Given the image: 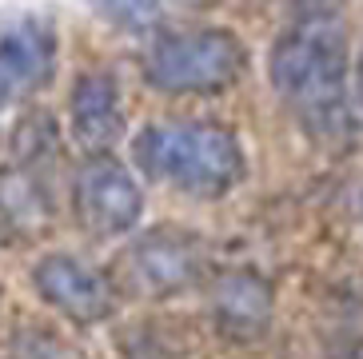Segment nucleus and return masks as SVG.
Masks as SVG:
<instances>
[{
  "label": "nucleus",
  "instance_id": "7ed1b4c3",
  "mask_svg": "<svg viewBox=\"0 0 363 359\" xmlns=\"http://www.w3.org/2000/svg\"><path fill=\"white\" fill-rule=\"evenodd\" d=\"M247 48L232 28H172L148 44L144 80L168 96H216L240 84Z\"/></svg>",
  "mask_w": 363,
  "mask_h": 359
},
{
  "label": "nucleus",
  "instance_id": "ddd939ff",
  "mask_svg": "<svg viewBox=\"0 0 363 359\" xmlns=\"http://www.w3.org/2000/svg\"><path fill=\"white\" fill-rule=\"evenodd\" d=\"M359 208H363V200H359Z\"/></svg>",
  "mask_w": 363,
  "mask_h": 359
},
{
  "label": "nucleus",
  "instance_id": "39448f33",
  "mask_svg": "<svg viewBox=\"0 0 363 359\" xmlns=\"http://www.w3.org/2000/svg\"><path fill=\"white\" fill-rule=\"evenodd\" d=\"M60 36L40 12H16L0 21V108L28 100L56 72Z\"/></svg>",
  "mask_w": 363,
  "mask_h": 359
},
{
  "label": "nucleus",
  "instance_id": "20e7f679",
  "mask_svg": "<svg viewBox=\"0 0 363 359\" xmlns=\"http://www.w3.org/2000/svg\"><path fill=\"white\" fill-rule=\"evenodd\" d=\"M76 220L96 240H120L144 216V192L120 160L112 156H88L84 168L76 172L72 184Z\"/></svg>",
  "mask_w": 363,
  "mask_h": 359
},
{
  "label": "nucleus",
  "instance_id": "9d476101",
  "mask_svg": "<svg viewBox=\"0 0 363 359\" xmlns=\"http://www.w3.org/2000/svg\"><path fill=\"white\" fill-rule=\"evenodd\" d=\"M100 21L120 32H148L160 16V0H88Z\"/></svg>",
  "mask_w": 363,
  "mask_h": 359
},
{
  "label": "nucleus",
  "instance_id": "9b49d317",
  "mask_svg": "<svg viewBox=\"0 0 363 359\" xmlns=\"http://www.w3.org/2000/svg\"><path fill=\"white\" fill-rule=\"evenodd\" d=\"M340 359H363V339H355V343H347V348L340 351Z\"/></svg>",
  "mask_w": 363,
  "mask_h": 359
},
{
  "label": "nucleus",
  "instance_id": "1a4fd4ad",
  "mask_svg": "<svg viewBox=\"0 0 363 359\" xmlns=\"http://www.w3.org/2000/svg\"><path fill=\"white\" fill-rule=\"evenodd\" d=\"M212 324L228 339H259L272 324V284L256 272H228L216 280Z\"/></svg>",
  "mask_w": 363,
  "mask_h": 359
},
{
  "label": "nucleus",
  "instance_id": "f257e3e1",
  "mask_svg": "<svg viewBox=\"0 0 363 359\" xmlns=\"http://www.w3.org/2000/svg\"><path fill=\"white\" fill-rule=\"evenodd\" d=\"M267 76L308 136L335 144L352 132L347 28L331 12H311L279 32L267 53Z\"/></svg>",
  "mask_w": 363,
  "mask_h": 359
},
{
  "label": "nucleus",
  "instance_id": "6e6552de",
  "mask_svg": "<svg viewBox=\"0 0 363 359\" xmlns=\"http://www.w3.org/2000/svg\"><path fill=\"white\" fill-rule=\"evenodd\" d=\"M68 128L84 152L108 156V148L124 136V96L116 76L104 68H88L76 76L68 92Z\"/></svg>",
  "mask_w": 363,
  "mask_h": 359
},
{
  "label": "nucleus",
  "instance_id": "0eeeda50",
  "mask_svg": "<svg viewBox=\"0 0 363 359\" xmlns=\"http://www.w3.org/2000/svg\"><path fill=\"white\" fill-rule=\"evenodd\" d=\"M132 275L140 280L144 292L152 296H172V292H184L192 287L196 280L208 267V248L196 232H184V228H156V232L140 236L132 243Z\"/></svg>",
  "mask_w": 363,
  "mask_h": 359
},
{
  "label": "nucleus",
  "instance_id": "423d86ee",
  "mask_svg": "<svg viewBox=\"0 0 363 359\" xmlns=\"http://www.w3.org/2000/svg\"><path fill=\"white\" fill-rule=\"evenodd\" d=\"M33 287L48 307H56L60 316H68L72 324H84V328L104 324L116 307V292L108 284V275L72 252L44 255L33 267Z\"/></svg>",
  "mask_w": 363,
  "mask_h": 359
},
{
  "label": "nucleus",
  "instance_id": "f03ea898",
  "mask_svg": "<svg viewBox=\"0 0 363 359\" xmlns=\"http://www.w3.org/2000/svg\"><path fill=\"white\" fill-rule=\"evenodd\" d=\"M132 160L144 176L176 192L220 200L247 180V156L220 120H156L132 140Z\"/></svg>",
  "mask_w": 363,
  "mask_h": 359
},
{
  "label": "nucleus",
  "instance_id": "f8f14e48",
  "mask_svg": "<svg viewBox=\"0 0 363 359\" xmlns=\"http://www.w3.org/2000/svg\"><path fill=\"white\" fill-rule=\"evenodd\" d=\"M355 100L363 108V53H359V64H355Z\"/></svg>",
  "mask_w": 363,
  "mask_h": 359
}]
</instances>
